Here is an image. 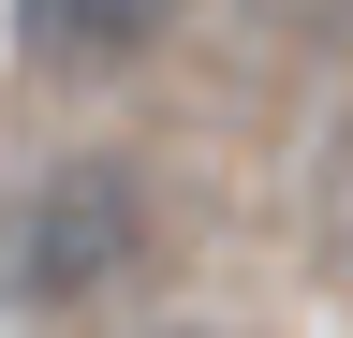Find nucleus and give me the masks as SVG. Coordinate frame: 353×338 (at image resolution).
Returning <instances> with one entry per match:
<instances>
[{
  "instance_id": "obj_1",
  "label": "nucleus",
  "mask_w": 353,
  "mask_h": 338,
  "mask_svg": "<svg viewBox=\"0 0 353 338\" xmlns=\"http://www.w3.org/2000/svg\"><path fill=\"white\" fill-rule=\"evenodd\" d=\"M148 250H162V191H148V162H118V147L30 162L15 206H0V294H15L30 324L118 309V294L148 279Z\"/></svg>"
},
{
  "instance_id": "obj_2",
  "label": "nucleus",
  "mask_w": 353,
  "mask_h": 338,
  "mask_svg": "<svg viewBox=\"0 0 353 338\" xmlns=\"http://www.w3.org/2000/svg\"><path fill=\"white\" fill-rule=\"evenodd\" d=\"M15 30H30L44 74H132L176 30V0H15Z\"/></svg>"
},
{
  "instance_id": "obj_3",
  "label": "nucleus",
  "mask_w": 353,
  "mask_h": 338,
  "mask_svg": "<svg viewBox=\"0 0 353 338\" xmlns=\"http://www.w3.org/2000/svg\"><path fill=\"white\" fill-rule=\"evenodd\" d=\"M309 221H324V265L353 279V118L324 133V162H309Z\"/></svg>"
},
{
  "instance_id": "obj_4",
  "label": "nucleus",
  "mask_w": 353,
  "mask_h": 338,
  "mask_svg": "<svg viewBox=\"0 0 353 338\" xmlns=\"http://www.w3.org/2000/svg\"><path fill=\"white\" fill-rule=\"evenodd\" d=\"M162 338H236V324H162Z\"/></svg>"
}]
</instances>
